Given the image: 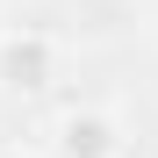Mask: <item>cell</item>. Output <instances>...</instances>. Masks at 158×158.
Returning <instances> with one entry per match:
<instances>
[{
	"label": "cell",
	"mask_w": 158,
	"mask_h": 158,
	"mask_svg": "<svg viewBox=\"0 0 158 158\" xmlns=\"http://www.w3.org/2000/svg\"><path fill=\"white\" fill-rule=\"evenodd\" d=\"M0 158H43V151H22V144H0Z\"/></svg>",
	"instance_id": "3"
},
{
	"label": "cell",
	"mask_w": 158,
	"mask_h": 158,
	"mask_svg": "<svg viewBox=\"0 0 158 158\" xmlns=\"http://www.w3.org/2000/svg\"><path fill=\"white\" fill-rule=\"evenodd\" d=\"M58 158H122V122L108 108H65L58 115Z\"/></svg>",
	"instance_id": "2"
},
{
	"label": "cell",
	"mask_w": 158,
	"mask_h": 158,
	"mask_svg": "<svg viewBox=\"0 0 158 158\" xmlns=\"http://www.w3.org/2000/svg\"><path fill=\"white\" fill-rule=\"evenodd\" d=\"M50 79H58V43L43 29H7L0 36V94L36 101V94H50Z\"/></svg>",
	"instance_id": "1"
}]
</instances>
